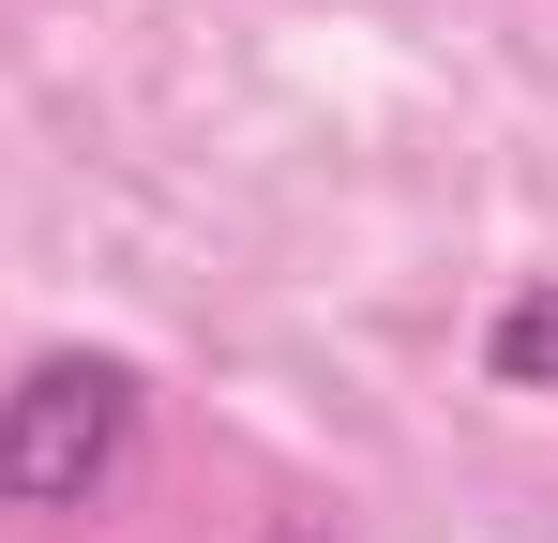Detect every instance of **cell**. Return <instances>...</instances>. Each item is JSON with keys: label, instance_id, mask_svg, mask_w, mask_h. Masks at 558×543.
<instances>
[{"label": "cell", "instance_id": "3957f363", "mask_svg": "<svg viewBox=\"0 0 558 543\" xmlns=\"http://www.w3.org/2000/svg\"><path fill=\"white\" fill-rule=\"evenodd\" d=\"M287 543H317V529H287Z\"/></svg>", "mask_w": 558, "mask_h": 543}, {"label": "cell", "instance_id": "7a4b0ae2", "mask_svg": "<svg viewBox=\"0 0 558 543\" xmlns=\"http://www.w3.org/2000/svg\"><path fill=\"white\" fill-rule=\"evenodd\" d=\"M483 362H498V393H558V287H513L498 333H483Z\"/></svg>", "mask_w": 558, "mask_h": 543}, {"label": "cell", "instance_id": "6da1fadb", "mask_svg": "<svg viewBox=\"0 0 558 543\" xmlns=\"http://www.w3.org/2000/svg\"><path fill=\"white\" fill-rule=\"evenodd\" d=\"M121 452H136V377L121 362H31L0 393V498L15 514H92Z\"/></svg>", "mask_w": 558, "mask_h": 543}]
</instances>
